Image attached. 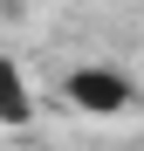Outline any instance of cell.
Wrapping results in <instances>:
<instances>
[{
	"mask_svg": "<svg viewBox=\"0 0 144 151\" xmlns=\"http://www.w3.org/2000/svg\"><path fill=\"white\" fill-rule=\"evenodd\" d=\"M62 89H69V103L89 110V117H124V110H130V96H137V83H130L124 69H110V62H82Z\"/></svg>",
	"mask_w": 144,
	"mask_h": 151,
	"instance_id": "1",
	"label": "cell"
},
{
	"mask_svg": "<svg viewBox=\"0 0 144 151\" xmlns=\"http://www.w3.org/2000/svg\"><path fill=\"white\" fill-rule=\"evenodd\" d=\"M34 117V96H28V76H21L14 55H0V124H28Z\"/></svg>",
	"mask_w": 144,
	"mask_h": 151,
	"instance_id": "2",
	"label": "cell"
}]
</instances>
